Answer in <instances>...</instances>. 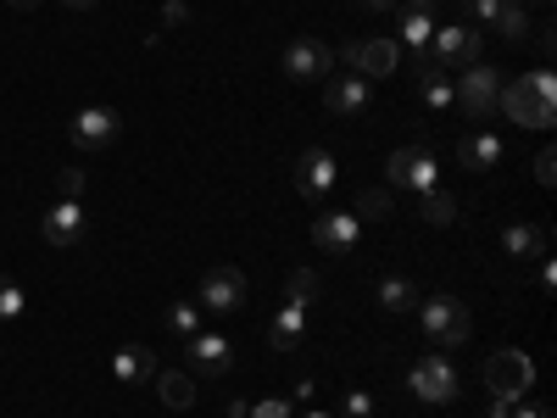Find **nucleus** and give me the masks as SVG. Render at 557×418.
I'll return each mask as SVG.
<instances>
[{
	"mask_svg": "<svg viewBox=\"0 0 557 418\" xmlns=\"http://www.w3.org/2000/svg\"><path fill=\"white\" fill-rule=\"evenodd\" d=\"M496 112H507V123H524V128H552V118H557V73L535 67L530 78H507L502 96H496Z\"/></svg>",
	"mask_w": 557,
	"mask_h": 418,
	"instance_id": "f257e3e1",
	"label": "nucleus"
},
{
	"mask_svg": "<svg viewBox=\"0 0 557 418\" xmlns=\"http://www.w3.org/2000/svg\"><path fill=\"white\" fill-rule=\"evenodd\" d=\"M418 323H424V335L446 352V346H462L469 341V330H474V318H469V307H462L457 296H446V291H435V296H418Z\"/></svg>",
	"mask_w": 557,
	"mask_h": 418,
	"instance_id": "f03ea898",
	"label": "nucleus"
},
{
	"mask_svg": "<svg viewBox=\"0 0 557 418\" xmlns=\"http://www.w3.org/2000/svg\"><path fill=\"white\" fill-rule=\"evenodd\" d=\"M385 190H407V196H424L441 190V168L430 146H396L385 157Z\"/></svg>",
	"mask_w": 557,
	"mask_h": 418,
	"instance_id": "7ed1b4c3",
	"label": "nucleus"
},
{
	"mask_svg": "<svg viewBox=\"0 0 557 418\" xmlns=\"http://www.w3.org/2000/svg\"><path fill=\"white\" fill-rule=\"evenodd\" d=\"M502 84H507V78H502L491 62H474V67H462V73L451 78V101H457V112L469 118V123H485V118L496 112Z\"/></svg>",
	"mask_w": 557,
	"mask_h": 418,
	"instance_id": "20e7f679",
	"label": "nucleus"
},
{
	"mask_svg": "<svg viewBox=\"0 0 557 418\" xmlns=\"http://www.w3.org/2000/svg\"><path fill=\"white\" fill-rule=\"evenodd\" d=\"M424 57H430V67H441V73H462V67L485 62V34L469 28V23H446V28H435V39H430Z\"/></svg>",
	"mask_w": 557,
	"mask_h": 418,
	"instance_id": "39448f33",
	"label": "nucleus"
},
{
	"mask_svg": "<svg viewBox=\"0 0 557 418\" xmlns=\"http://www.w3.org/2000/svg\"><path fill=\"white\" fill-rule=\"evenodd\" d=\"M407 391L418 402H435V407H451L457 391H462V374H457V362L446 352H430L424 362H412V374H407Z\"/></svg>",
	"mask_w": 557,
	"mask_h": 418,
	"instance_id": "423d86ee",
	"label": "nucleus"
},
{
	"mask_svg": "<svg viewBox=\"0 0 557 418\" xmlns=\"http://www.w3.org/2000/svg\"><path fill=\"white\" fill-rule=\"evenodd\" d=\"M535 385V362L519 352V346H507V352H491L485 362V391L502 396V402H524Z\"/></svg>",
	"mask_w": 557,
	"mask_h": 418,
	"instance_id": "0eeeda50",
	"label": "nucleus"
},
{
	"mask_svg": "<svg viewBox=\"0 0 557 418\" xmlns=\"http://www.w3.org/2000/svg\"><path fill=\"white\" fill-rule=\"evenodd\" d=\"M117 134H123V112L107 107V101L78 107V112H73V128H67V139H73L78 151H112Z\"/></svg>",
	"mask_w": 557,
	"mask_h": 418,
	"instance_id": "6e6552de",
	"label": "nucleus"
},
{
	"mask_svg": "<svg viewBox=\"0 0 557 418\" xmlns=\"http://www.w3.org/2000/svg\"><path fill=\"white\" fill-rule=\"evenodd\" d=\"M196 302H201V312H240L251 302V285H246V273L235 262H218V268L201 273V296Z\"/></svg>",
	"mask_w": 557,
	"mask_h": 418,
	"instance_id": "1a4fd4ad",
	"label": "nucleus"
},
{
	"mask_svg": "<svg viewBox=\"0 0 557 418\" xmlns=\"http://www.w3.org/2000/svg\"><path fill=\"white\" fill-rule=\"evenodd\" d=\"M335 57H346V67L362 73V78H391L401 67V45L391 34H368V39H351L346 51H335Z\"/></svg>",
	"mask_w": 557,
	"mask_h": 418,
	"instance_id": "9d476101",
	"label": "nucleus"
},
{
	"mask_svg": "<svg viewBox=\"0 0 557 418\" xmlns=\"http://www.w3.org/2000/svg\"><path fill=\"white\" fill-rule=\"evenodd\" d=\"M335 184H341V162H335V151L307 146V151L296 157V190H301V201L323 207V201H330V190H335Z\"/></svg>",
	"mask_w": 557,
	"mask_h": 418,
	"instance_id": "9b49d317",
	"label": "nucleus"
},
{
	"mask_svg": "<svg viewBox=\"0 0 557 418\" xmlns=\"http://www.w3.org/2000/svg\"><path fill=\"white\" fill-rule=\"evenodd\" d=\"M335 45H323V39H312V34H301V39H290L285 45V78H296V84H323L335 73Z\"/></svg>",
	"mask_w": 557,
	"mask_h": 418,
	"instance_id": "f8f14e48",
	"label": "nucleus"
},
{
	"mask_svg": "<svg viewBox=\"0 0 557 418\" xmlns=\"http://www.w3.org/2000/svg\"><path fill=\"white\" fill-rule=\"evenodd\" d=\"M323 107H330L335 118H362L368 107H374V78H362V73H330V78H323Z\"/></svg>",
	"mask_w": 557,
	"mask_h": 418,
	"instance_id": "ddd939ff",
	"label": "nucleus"
},
{
	"mask_svg": "<svg viewBox=\"0 0 557 418\" xmlns=\"http://www.w3.org/2000/svg\"><path fill=\"white\" fill-rule=\"evenodd\" d=\"M312 246L318 251H330V257H346V251H357L362 246V218L357 212H318L312 218Z\"/></svg>",
	"mask_w": 557,
	"mask_h": 418,
	"instance_id": "4468645a",
	"label": "nucleus"
},
{
	"mask_svg": "<svg viewBox=\"0 0 557 418\" xmlns=\"http://www.w3.org/2000/svg\"><path fill=\"white\" fill-rule=\"evenodd\" d=\"M435 39V0H407V7H396V45L412 57H424Z\"/></svg>",
	"mask_w": 557,
	"mask_h": 418,
	"instance_id": "2eb2a0df",
	"label": "nucleus"
},
{
	"mask_svg": "<svg viewBox=\"0 0 557 418\" xmlns=\"http://www.w3.org/2000/svg\"><path fill=\"white\" fill-rule=\"evenodd\" d=\"M84 229H89V218H84V207H78V201H57L51 212L39 218L45 246H57V251H73V246L84 241Z\"/></svg>",
	"mask_w": 557,
	"mask_h": 418,
	"instance_id": "dca6fc26",
	"label": "nucleus"
},
{
	"mask_svg": "<svg viewBox=\"0 0 557 418\" xmlns=\"http://www.w3.org/2000/svg\"><path fill=\"white\" fill-rule=\"evenodd\" d=\"M184 352H190L196 374H212V380H223L228 368H235V346H228V335H218V330L190 335V341H184Z\"/></svg>",
	"mask_w": 557,
	"mask_h": 418,
	"instance_id": "f3484780",
	"label": "nucleus"
},
{
	"mask_svg": "<svg viewBox=\"0 0 557 418\" xmlns=\"http://www.w3.org/2000/svg\"><path fill=\"white\" fill-rule=\"evenodd\" d=\"M502 157H507V146H502V134L496 128H474V134H462L457 139V162L469 168V173H491V168H502Z\"/></svg>",
	"mask_w": 557,
	"mask_h": 418,
	"instance_id": "a211bd4d",
	"label": "nucleus"
},
{
	"mask_svg": "<svg viewBox=\"0 0 557 418\" xmlns=\"http://www.w3.org/2000/svg\"><path fill=\"white\" fill-rule=\"evenodd\" d=\"M112 380L128 391V385H151L157 380V352L151 346H123L112 357Z\"/></svg>",
	"mask_w": 557,
	"mask_h": 418,
	"instance_id": "6ab92c4d",
	"label": "nucleus"
},
{
	"mask_svg": "<svg viewBox=\"0 0 557 418\" xmlns=\"http://www.w3.org/2000/svg\"><path fill=\"white\" fill-rule=\"evenodd\" d=\"M301 335H307V307L301 302H285V307L273 312V323H268V346L273 352H296Z\"/></svg>",
	"mask_w": 557,
	"mask_h": 418,
	"instance_id": "aec40b11",
	"label": "nucleus"
},
{
	"mask_svg": "<svg viewBox=\"0 0 557 418\" xmlns=\"http://www.w3.org/2000/svg\"><path fill=\"white\" fill-rule=\"evenodd\" d=\"M502 251L507 257H546V229L541 223H502Z\"/></svg>",
	"mask_w": 557,
	"mask_h": 418,
	"instance_id": "412c9836",
	"label": "nucleus"
},
{
	"mask_svg": "<svg viewBox=\"0 0 557 418\" xmlns=\"http://www.w3.org/2000/svg\"><path fill=\"white\" fill-rule=\"evenodd\" d=\"M157 396H162V407H173V413H184V407H196V380L190 374H178V368H157Z\"/></svg>",
	"mask_w": 557,
	"mask_h": 418,
	"instance_id": "4be33fe9",
	"label": "nucleus"
},
{
	"mask_svg": "<svg viewBox=\"0 0 557 418\" xmlns=\"http://www.w3.org/2000/svg\"><path fill=\"white\" fill-rule=\"evenodd\" d=\"M418 296H424V291H418L407 273H385V279H380V307H385V312H412Z\"/></svg>",
	"mask_w": 557,
	"mask_h": 418,
	"instance_id": "5701e85b",
	"label": "nucleus"
},
{
	"mask_svg": "<svg viewBox=\"0 0 557 418\" xmlns=\"http://www.w3.org/2000/svg\"><path fill=\"white\" fill-rule=\"evenodd\" d=\"M418 101H424L430 112H451L457 107L451 101V78L441 67H424V73H418Z\"/></svg>",
	"mask_w": 557,
	"mask_h": 418,
	"instance_id": "b1692460",
	"label": "nucleus"
},
{
	"mask_svg": "<svg viewBox=\"0 0 557 418\" xmlns=\"http://www.w3.org/2000/svg\"><path fill=\"white\" fill-rule=\"evenodd\" d=\"M491 34L507 39V45H524V39H530V12L519 7V0H507V12L491 23Z\"/></svg>",
	"mask_w": 557,
	"mask_h": 418,
	"instance_id": "393cba45",
	"label": "nucleus"
},
{
	"mask_svg": "<svg viewBox=\"0 0 557 418\" xmlns=\"http://www.w3.org/2000/svg\"><path fill=\"white\" fill-rule=\"evenodd\" d=\"M168 335L178 341L201 335V302H168Z\"/></svg>",
	"mask_w": 557,
	"mask_h": 418,
	"instance_id": "a878e982",
	"label": "nucleus"
},
{
	"mask_svg": "<svg viewBox=\"0 0 557 418\" xmlns=\"http://www.w3.org/2000/svg\"><path fill=\"white\" fill-rule=\"evenodd\" d=\"M418 218H424V223H457V201L446 196V190H424V196H418Z\"/></svg>",
	"mask_w": 557,
	"mask_h": 418,
	"instance_id": "bb28decb",
	"label": "nucleus"
},
{
	"mask_svg": "<svg viewBox=\"0 0 557 418\" xmlns=\"http://www.w3.org/2000/svg\"><path fill=\"white\" fill-rule=\"evenodd\" d=\"M507 12V0H462V23L469 28H480V34H491V23Z\"/></svg>",
	"mask_w": 557,
	"mask_h": 418,
	"instance_id": "cd10ccee",
	"label": "nucleus"
},
{
	"mask_svg": "<svg viewBox=\"0 0 557 418\" xmlns=\"http://www.w3.org/2000/svg\"><path fill=\"white\" fill-rule=\"evenodd\" d=\"M23 307H28L23 285H17L12 273H0V323H12V318H23Z\"/></svg>",
	"mask_w": 557,
	"mask_h": 418,
	"instance_id": "c85d7f7f",
	"label": "nucleus"
},
{
	"mask_svg": "<svg viewBox=\"0 0 557 418\" xmlns=\"http://www.w3.org/2000/svg\"><path fill=\"white\" fill-rule=\"evenodd\" d=\"M312 296H318V273H312V268H296V273L285 279V302H301V307H307Z\"/></svg>",
	"mask_w": 557,
	"mask_h": 418,
	"instance_id": "c756f323",
	"label": "nucleus"
},
{
	"mask_svg": "<svg viewBox=\"0 0 557 418\" xmlns=\"http://www.w3.org/2000/svg\"><path fill=\"white\" fill-rule=\"evenodd\" d=\"M357 218H391V190H362L357 196Z\"/></svg>",
	"mask_w": 557,
	"mask_h": 418,
	"instance_id": "7c9ffc66",
	"label": "nucleus"
},
{
	"mask_svg": "<svg viewBox=\"0 0 557 418\" xmlns=\"http://www.w3.org/2000/svg\"><path fill=\"white\" fill-rule=\"evenodd\" d=\"M341 418H374V396H368V391H346Z\"/></svg>",
	"mask_w": 557,
	"mask_h": 418,
	"instance_id": "2f4dec72",
	"label": "nucleus"
},
{
	"mask_svg": "<svg viewBox=\"0 0 557 418\" xmlns=\"http://www.w3.org/2000/svg\"><path fill=\"white\" fill-rule=\"evenodd\" d=\"M84 184H89V179H84V168H62L57 190H62V201H78V196H84Z\"/></svg>",
	"mask_w": 557,
	"mask_h": 418,
	"instance_id": "473e14b6",
	"label": "nucleus"
},
{
	"mask_svg": "<svg viewBox=\"0 0 557 418\" xmlns=\"http://www.w3.org/2000/svg\"><path fill=\"white\" fill-rule=\"evenodd\" d=\"M290 407H296L290 396H268V402H257V407H246V413H251V418H290Z\"/></svg>",
	"mask_w": 557,
	"mask_h": 418,
	"instance_id": "72a5a7b5",
	"label": "nucleus"
},
{
	"mask_svg": "<svg viewBox=\"0 0 557 418\" xmlns=\"http://www.w3.org/2000/svg\"><path fill=\"white\" fill-rule=\"evenodd\" d=\"M535 179L546 184V190L557 184V157H552V151H541V157H535Z\"/></svg>",
	"mask_w": 557,
	"mask_h": 418,
	"instance_id": "f704fd0d",
	"label": "nucleus"
},
{
	"mask_svg": "<svg viewBox=\"0 0 557 418\" xmlns=\"http://www.w3.org/2000/svg\"><path fill=\"white\" fill-rule=\"evenodd\" d=\"M184 17H190V12H184V0H168V7H162V23H184Z\"/></svg>",
	"mask_w": 557,
	"mask_h": 418,
	"instance_id": "c9c22d12",
	"label": "nucleus"
},
{
	"mask_svg": "<svg viewBox=\"0 0 557 418\" xmlns=\"http://www.w3.org/2000/svg\"><path fill=\"white\" fill-rule=\"evenodd\" d=\"M312 391H318L312 380H296V385H290V402H312Z\"/></svg>",
	"mask_w": 557,
	"mask_h": 418,
	"instance_id": "e433bc0d",
	"label": "nucleus"
},
{
	"mask_svg": "<svg viewBox=\"0 0 557 418\" xmlns=\"http://www.w3.org/2000/svg\"><path fill=\"white\" fill-rule=\"evenodd\" d=\"M513 418H546V413H541V407L524 396V402H513Z\"/></svg>",
	"mask_w": 557,
	"mask_h": 418,
	"instance_id": "4c0bfd02",
	"label": "nucleus"
},
{
	"mask_svg": "<svg viewBox=\"0 0 557 418\" xmlns=\"http://www.w3.org/2000/svg\"><path fill=\"white\" fill-rule=\"evenodd\" d=\"M557 285V268H552V257H541V291H552Z\"/></svg>",
	"mask_w": 557,
	"mask_h": 418,
	"instance_id": "58836bf2",
	"label": "nucleus"
},
{
	"mask_svg": "<svg viewBox=\"0 0 557 418\" xmlns=\"http://www.w3.org/2000/svg\"><path fill=\"white\" fill-rule=\"evenodd\" d=\"M357 7H368V12H396V0H357Z\"/></svg>",
	"mask_w": 557,
	"mask_h": 418,
	"instance_id": "ea45409f",
	"label": "nucleus"
},
{
	"mask_svg": "<svg viewBox=\"0 0 557 418\" xmlns=\"http://www.w3.org/2000/svg\"><path fill=\"white\" fill-rule=\"evenodd\" d=\"M491 418H513V402H502V396H496V402H491Z\"/></svg>",
	"mask_w": 557,
	"mask_h": 418,
	"instance_id": "a19ab883",
	"label": "nucleus"
},
{
	"mask_svg": "<svg viewBox=\"0 0 557 418\" xmlns=\"http://www.w3.org/2000/svg\"><path fill=\"white\" fill-rule=\"evenodd\" d=\"M62 7H67V12H89V7H96V0H62Z\"/></svg>",
	"mask_w": 557,
	"mask_h": 418,
	"instance_id": "79ce46f5",
	"label": "nucleus"
},
{
	"mask_svg": "<svg viewBox=\"0 0 557 418\" xmlns=\"http://www.w3.org/2000/svg\"><path fill=\"white\" fill-rule=\"evenodd\" d=\"M7 7H12V12H34V7H39V0H7Z\"/></svg>",
	"mask_w": 557,
	"mask_h": 418,
	"instance_id": "37998d69",
	"label": "nucleus"
},
{
	"mask_svg": "<svg viewBox=\"0 0 557 418\" xmlns=\"http://www.w3.org/2000/svg\"><path fill=\"white\" fill-rule=\"evenodd\" d=\"M228 418H251V413H246V402H235V407H228Z\"/></svg>",
	"mask_w": 557,
	"mask_h": 418,
	"instance_id": "c03bdc74",
	"label": "nucleus"
},
{
	"mask_svg": "<svg viewBox=\"0 0 557 418\" xmlns=\"http://www.w3.org/2000/svg\"><path fill=\"white\" fill-rule=\"evenodd\" d=\"M301 418H341V413H318V407H307V413H301Z\"/></svg>",
	"mask_w": 557,
	"mask_h": 418,
	"instance_id": "a18cd8bd",
	"label": "nucleus"
},
{
	"mask_svg": "<svg viewBox=\"0 0 557 418\" xmlns=\"http://www.w3.org/2000/svg\"><path fill=\"white\" fill-rule=\"evenodd\" d=\"M457 7H462V0H457Z\"/></svg>",
	"mask_w": 557,
	"mask_h": 418,
	"instance_id": "49530a36",
	"label": "nucleus"
}]
</instances>
